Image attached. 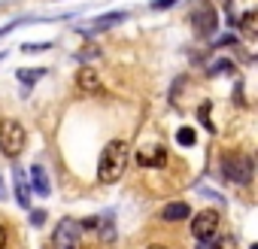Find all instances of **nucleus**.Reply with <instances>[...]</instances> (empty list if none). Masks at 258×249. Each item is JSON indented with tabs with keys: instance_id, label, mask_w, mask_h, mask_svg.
<instances>
[{
	"instance_id": "f8f14e48",
	"label": "nucleus",
	"mask_w": 258,
	"mask_h": 249,
	"mask_svg": "<svg viewBox=\"0 0 258 249\" xmlns=\"http://www.w3.org/2000/svg\"><path fill=\"white\" fill-rule=\"evenodd\" d=\"M16 201H19V207H31V185H28V176L16 167Z\"/></svg>"
},
{
	"instance_id": "a211bd4d",
	"label": "nucleus",
	"mask_w": 258,
	"mask_h": 249,
	"mask_svg": "<svg viewBox=\"0 0 258 249\" xmlns=\"http://www.w3.org/2000/svg\"><path fill=\"white\" fill-rule=\"evenodd\" d=\"M179 0H152L149 4V10H167V7H176Z\"/></svg>"
},
{
	"instance_id": "f257e3e1",
	"label": "nucleus",
	"mask_w": 258,
	"mask_h": 249,
	"mask_svg": "<svg viewBox=\"0 0 258 249\" xmlns=\"http://www.w3.org/2000/svg\"><path fill=\"white\" fill-rule=\"evenodd\" d=\"M131 161V146L124 140H112L106 143V149L100 152V161H97V179L100 182H118L124 176V167Z\"/></svg>"
},
{
	"instance_id": "9d476101",
	"label": "nucleus",
	"mask_w": 258,
	"mask_h": 249,
	"mask_svg": "<svg viewBox=\"0 0 258 249\" xmlns=\"http://www.w3.org/2000/svg\"><path fill=\"white\" fill-rule=\"evenodd\" d=\"M28 176H31L28 185H31L40 198H49V195H52V185H49V176H46V167H43V164H34V167L28 170Z\"/></svg>"
},
{
	"instance_id": "393cba45",
	"label": "nucleus",
	"mask_w": 258,
	"mask_h": 249,
	"mask_svg": "<svg viewBox=\"0 0 258 249\" xmlns=\"http://www.w3.org/2000/svg\"><path fill=\"white\" fill-rule=\"evenodd\" d=\"M149 249H167V246H161V243H152V246H149Z\"/></svg>"
},
{
	"instance_id": "5701e85b",
	"label": "nucleus",
	"mask_w": 258,
	"mask_h": 249,
	"mask_svg": "<svg viewBox=\"0 0 258 249\" xmlns=\"http://www.w3.org/2000/svg\"><path fill=\"white\" fill-rule=\"evenodd\" d=\"M216 249H234V240H228V237H225V240H222V243H219Z\"/></svg>"
},
{
	"instance_id": "7ed1b4c3",
	"label": "nucleus",
	"mask_w": 258,
	"mask_h": 249,
	"mask_svg": "<svg viewBox=\"0 0 258 249\" xmlns=\"http://www.w3.org/2000/svg\"><path fill=\"white\" fill-rule=\"evenodd\" d=\"M252 173H255L252 155H225V158H222V176H225L228 182L249 185V182H252Z\"/></svg>"
},
{
	"instance_id": "6e6552de",
	"label": "nucleus",
	"mask_w": 258,
	"mask_h": 249,
	"mask_svg": "<svg viewBox=\"0 0 258 249\" xmlns=\"http://www.w3.org/2000/svg\"><path fill=\"white\" fill-rule=\"evenodd\" d=\"M137 164L140 167H164L167 161V149L164 146H152V149H137Z\"/></svg>"
},
{
	"instance_id": "0eeeda50",
	"label": "nucleus",
	"mask_w": 258,
	"mask_h": 249,
	"mask_svg": "<svg viewBox=\"0 0 258 249\" xmlns=\"http://www.w3.org/2000/svg\"><path fill=\"white\" fill-rule=\"evenodd\" d=\"M124 22V13H106V16H97V19H91L79 34L82 37H94L97 31H106V28H115V25H121Z\"/></svg>"
},
{
	"instance_id": "a878e982",
	"label": "nucleus",
	"mask_w": 258,
	"mask_h": 249,
	"mask_svg": "<svg viewBox=\"0 0 258 249\" xmlns=\"http://www.w3.org/2000/svg\"><path fill=\"white\" fill-rule=\"evenodd\" d=\"M4 195H7V192H4V182H0V198H4Z\"/></svg>"
},
{
	"instance_id": "1a4fd4ad",
	"label": "nucleus",
	"mask_w": 258,
	"mask_h": 249,
	"mask_svg": "<svg viewBox=\"0 0 258 249\" xmlns=\"http://www.w3.org/2000/svg\"><path fill=\"white\" fill-rule=\"evenodd\" d=\"M76 85H79V91H85V94H100V91H103L100 76H97L91 67H82V70L76 73Z\"/></svg>"
},
{
	"instance_id": "20e7f679",
	"label": "nucleus",
	"mask_w": 258,
	"mask_h": 249,
	"mask_svg": "<svg viewBox=\"0 0 258 249\" xmlns=\"http://www.w3.org/2000/svg\"><path fill=\"white\" fill-rule=\"evenodd\" d=\"M191 28H195V34L198 37H213L216 34V28H219V16H216V10H213V4H198L195 10H191Z\"/></svg>"
},
{
	"instance_id": "2eb2a0df",
	"label": "nucleus",
	"mask_w": 258,
	"mask_h": 249,
	"mask_svg": "<svg viewBox=\"0 0 258 249\" xmlns=\"http://www.w3.org/2000/svg\"><path fill=\"white\" fill-rule=\"evenodd\" d=\"M198 118H201L204 128L213 131V106H210V103H201V106H198Z\"/></svg>"
},
{
	"instance_id": "4be33fe9",
	"label": "nucleus",
	"mask_w": 258,
	"mask_h": 249,
	"mask_svg": "<svg viewBox=\"0 0 258 249\" xmlns=\"http://www.w3.org/2000/svg\"><path fill=\"white\" fill-rule=\"evenodd\" d=\"M7 240H10V237H7V228L0 225V249H7Z\"/></svg>"
},
{
	"instance_id": "4468645a",
	"label": "nucleus",
	"mask_w": 258,
	"mask_h": 249,
	"mask_svg": "<svg viewBox=\"0 0 258 249\" xmlns=\"http://www.w3.org/2000/svg\"><path fill=\"white\" fill-rule=\"evenodd\" d=\"M255 22H258V16H255V13H246V16L237 22L240 34H246V37H255Z\"/></svg>"
},
{
	"instance_id": "f03ea898",
	"label": "nucleus",
	"mask_w": 258,
	"mask_h": 249,
	"mask_svg": "<svg viewBox=\"0 0 258 249\" xmlns=\"http://www.w3.org/2000/svg\"><path fill=\"white\" fill-rule=\"evenodd\" d=\"M28 143V131L16 118H0V152L7 158H19Z\"/></svg>"
},
{
	"instance_id": "aec40b11",
	"label": "nucleus",
	"mask_w": 258,
	"mask_h": 249,
	"mask_svg": "<svg viewBox=\"0 0 258 249\" xmlns=\"http://www.w3.org/2000/svg\"><path fill=\"white\" fill-rule=\"evenodd\" d=\"M49 49V43H28L25 46V52H46Z\"/></svg>"
},
{
	"instance_id": "6ab92c4d",
	"label": "nucleus",
	"mask_w": 258,
	"mask_h": 249,
	"mask_svg": "<svg viewBox=\"0 0 258 249\" xmlns=\"http://www.w3.org/2000/svg\"><path fill=\"white\" fill-rule=\"evenodd\" d=\"M76 58H79V61L85 64V61H91V58H97V49H94V46H88V49H82V52H79Z\"/></svg>"
},
{
	"instance_id": "423d86ee",
	"label": "nucleus",
	"mask_w": 258,
	"mask_h": 249,
	"mask_svg": "<svg viewBox=\"0 0 258 249\" xmlns=\"http://www.w3.org/2000/svg\"><path fill=\"white\" fill-rule=\"evenodd\" d=\"M79 237L82 225L73 219H61V225L55 228V249H79Z\"/></svg>"
},
{
	"instance_id": "412c9836",
	"label": "nucleus",
	"mask_w": 258,
	"mask_h": 249,
	"mask_svg": "<svg viewBox=\"0 0 258 249\" xmlns=\"http://www.w3.org/2000/svg\"><path fill=\"white\" fill-rule=\"evenodd\" d=\"M43 222H46V213H43V210L31 213V225H43Z\"/></svg>"
},
{
	"instance_id": "ddd939ff",
	"label": "nucleus",
	"mask_w": 258,
	"mask_h": 249,
	"mask_svg": "<svg viewBox=\"0 0 258 249\" xmlns=\"http://www.w3.org/2000/svg\"><path fill=\"white\" fill-rule=\"evenodd\" d=\"M43 76H46V70H43V67H31V70H19V73H16V79H19V82H25V85H34V82H37V79H43Z\"/></svg>"
},
{
	"instance_id": "f3484780",
	"label": "nucleus",
	"mask_w": 258,
	"mask_h": 249,
	"mask_svg": "<svg viewBox=\"0 0 258 249\" xmlns=\"http://www.w3.org/2000/svg\"><path fill=\"white\" fill-rule=\"evenodd\" d=\"M97 222H100V219H97ZM100 237H103V240H106V243H109V240H115V228H112V225H109V222H106V219H103V222H100Z\"/></svg>"
},
{
	"instance_id": "39448f33",
	"label": "nucleus",
	"mask_w": 258,
	"mask_h": 249,
	"mask_svg": "<svg viewBox=\"0 0 258 249\" xmlns=\"http://www.w3.org/2000/svg\"><path fill=\"white\" fill-rule=\"evenodd\" d=\"M219 231V213L216 210H201L195 219H191V234L204 243V240H213Z\"/></svg>"
},
{
	"instance_id": "dca6fc26",
	"label": "nucleus",
	"mask_w": 258,
	"mask_h": 249,
	"mask_svg": "<svg viewBox=\"0 0 258 249\" xmlns=\"http://www.w3.org/2000/svg\"><path fill=\"white\" fill-rule=\"evenodd\" d=\"M195 140H198V137H195V131L188 128V125L176 131V143H179V146H195Z\"/></svg>"
},
{
	"instance_id": "b1692460",
	"label": "nucleus",
	"mask_w": 258,
	"mask_h": 249,
	"mask_svg": "<svg viewBox=\"0 0 258 249\" xmlns=\"http://www.w3.org/2000/svg\"><path fill=\"white\" fill-rule=\"evenodd\" d=\"M198 249H216V243H213V240H204V243H201Z\"/></svg>"
},
{
	"instance_id": "9b49d317",
	"label": "nucleus",
	"mask_w": 258,
	"mask_h": 249,
	"mask_svg": "<svg viewBox=\"0 0 258 249\" xmlns=\"http://www.w3.org/2000/svg\"><path fill=\"white\" fill-rule=\"evenodd\" d=\"M188 216H191V204H185V201H170L161 210V222H185Z\"/></svg>"
}]
</instances>
